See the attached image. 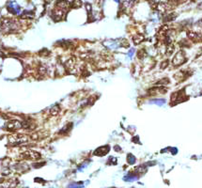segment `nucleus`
Instances as JSON below:
<instances>
[{
	"instance_id": "obj_6",
	"label": "nucleus",
	"mask_w": 202,
	"mask_h": 188,
	"mask_svg": "<svg viewBox=\"0 0 202 188\" xmlns=\"http://www.w3.org/2000/svg\"><path fill=\"white\" fill-rule=\"evenodd\" d=\"M28 168H29L28 167L26 164H17V165H14V167H13V169L17 172H25L28 170Z\"/></svg>"
},
{
	"instance_id": "obj_2",
	"label": "nucleus",
	"mask_w": 202,
	"mask_h": 188,
	"mask_svg": "<svg viewBox=\"0 0 202 188\" xmlns=\"http://www.w3.org/2000/svg\"><path fill=\"white\" fill-rule=\"evenodd\" d=\"M28 140V136L25 135H19V134H17V135H12L8 137V142H10L11 145L13 146H19L22 144H25Z\"/></svg>"
},
{
	"instance_id": "obj_1",
	"label": "nucleus",
	"mask_w": 202,
	"mask_h": 188,
	"mask_svg": "<svg viewBox=\"0 0 202 188\" xmlns=\"http://www.w3.org/2000/svg\"><path fill=\"white\" fill-rule=\"evenodd\" d=\"M0 28L6 33H14L20 29V25L17 21L10 18H4L0 22Z\"/></svg>"
},
{
	"instance_id": "obj_12",
	"label": "nucleus",
	"mask_w": 202,
	"mask_h": 188,
	"mask_svg": "<svg viewBox=\"0 0 202 188\" xmlns=\"http://www.w3.org/2000/svg\"><path fill=\"white\" fill-rule=\"evenodd\" d=\"M43 1L45 2V3H50V2L52 1V0H43Z\"/></svg>"
},
{
	"instance_id": "obj_3",
	"label": "nucleus",
	"mask_w": 202,
	"mask_h": 188,
	"mask_svg": "<svg viewBox=\"0 0 202 188\" xmlns=\"http://www.w3.org/2000/svg\"><path fill=\"white\" fill-rule=\"evenodd\" d=\"M5 128L8 131H11V132L16 131V130L23 128V122H21L20 120H17V119L8 120L5 123Z\"/></svg>"
},
{
	"instance_id": "obj_8",
	"label": "nucleus",
	"mask_w": 202,
	"mask_h": 188,
	"mask_svg": "<svg viewBox=\"0 0 202 188\" xmlns=\"http://www.w3.org/2000/svg\"><path fill=\"white\" fill-rule=\"evenodd\" d=\"M81 6H82V1L81 0H73V2H71V7L74 8H80Z\"/></svg>"
},
{
	"instance_id": "obj_9",
	"label": "nucleus",
	"mask_w": 202,
	"mask_h": 188,
	"mask_svg": "<svg viewBox=\"0 0 202 188\" xmlns=\"http://www.w3.org/2000/svg\"><path fill=\"white\" fill-rule=\"evenodd\" d=\"M51 114L52 115H57L58 113H59V107H58L57 105H56V106H54L53 108L51 109Z\"/></svg>"
},
{
	"instance_id": "obj_13",
	"label": "nucleus",
	"mask_w": 202,
	"mask_h": 188,
	"mask_svg": "<svg viewBox=\"0 0 202 188\" xmlns=\"http://www.w3.org/2000/svg\"><path fill=\"white\" fill-rule=\"evenodd\" d=\"M116 1H119V0H116Z\"/></svg>"
},
{
	"instance_id": "obj_5",
	"label": "nucleus",
	"mask_w": 202,
	"mask_h": 188,
	"mask_svg": "<svg viewBox=\"0 0 202 188\" xmlns=\"http://www.w3.org/2000/svg\"><path fill=\"white\" fill-rule=\"evenodd\" d=\"M7 8L8 11L11 13H13V14H20V12H21V8L15 1H11L8 3L7 6Z\"/></svg>"
},
{
	"instance_id": "obj_11",
	"label": "nucleus",
	"mask_w": 202,
	"mask_h": 188,
	"mask_svg": "<svg viewBox=\"0 0 202 188\" xmlns=\"http://www.w3.org/2000/svg\"><path fill=\"white\" fill-rule=\"evenodd\" d=\"M132 2V0H123V3L125 4V5H130Z\"/></svg>"
},
{
	"instance_id": "obj_10",
	"label": "nucleus",
	"mask_w": 202,
	"mask_h": 188,
	"mask_svg": "<svg viewBox=\"0 0 202 188\" xmlns=\"http://www.w3.org/2000/svg\"><path fill=\"white\" fill-rule=\"evenodd\" d=\"M152 102H155V104H158V105H163L164 102H165V100H160V101H152Z\"/></svg>"
},
{
	"instance_id": "obj_4",
	"label": "nucleus",
	"mask_w": 202,
	"mask_h": 188,
	"mask_svg": "<svg viewBox=\"0 0 202 188\" xmlns=\"http://www.w3.org/2000/svg\"><path fill=\"white\" fill-rule=\"evenodd\" d=\"M21 157L28 160H37L40 158V154L35 151H26L21 154Z\"/></svg>"
},
{
	"instance_id": "obj_7",
	"label": "nucleus",
	"mask_w": 202,
	"mask_h": 188,
	"mask_svg": "<svg viewBox=\"0 0 202 188\" xmlns=\"http://www.w3.org/2000/svg\"><path fill=\"white\" fill-rule=\"evenodd\" d=\"M20 16L22 18H24V19H30V18L34 17V12L29 11H23L21 13Z\"/></svg>"
}]
</instances>
